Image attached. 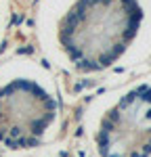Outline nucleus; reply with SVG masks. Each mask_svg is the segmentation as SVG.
Masks as SVG:
<instances>
[{
    "instance_id": "1",
    "label": "nucleus",
    "mask_w": 151,
    "mask_h": 157,
    "mask_svg": "<svg viewBox=\"0 0 151 157\" xmlns=\"http://www.w3.org/2000/svg\"><path fill=\"white\" fill-rule=\"evenodd\" d=\"M42 61L78 82L143 73L151 63V0H36Z\"/></svg>"
},
{
    "instance_id": "2",
    "label": "nucleus",
    "mask_w": 151,
    "mask_h": 157,
    "mask_svg": "<svg viewBox=\"0 0 151 157\" xmlns=\"http://www.w3.org/2000/svg\"><path fill=\"white\" fill-rule=\"evenodd\" d=\"M65 128L61 88L42 59L13 55L0 61V157H34Z\"/></svg>"
},
{
    "instance_id": "3",
    "label": "nucleus",
    "mask_w": 151,
    "mask_h": 157,
    "mask_svg": "<svg viewBox=\"0 0 151 157\" xmlns=\"http://www.w3.org/2000/svg\"><path fill=\"white\" fill-rule=\"evenodd\" d=\"M80 151L82 157H151V69L84 105Z\"/></svg>"
},
{
    "instance_id": "4",
    "label": "nucleus",
    "mask_w": 151,
    "mask_h": 157,
    "mask_svg": "<svg viewBox=\"0 0 151 157\" xmlns=\"http://www.w3.org/2000/svg\"><path fill=\"white\" fill-rule=\"evenodd\" d=\"M13 21V2L11 0H0V50L4 48V42L11 29Z\"/></svg>"
}]
</instances>
